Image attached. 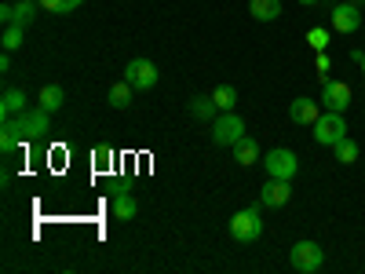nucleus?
I'll use <instances>...</instances> for the list:
<instances>
[{
    "mask_svg": "<svg viewBox=\"0 0 365 274\" xmlns=\"http://www.w3.org/2000/svg\"><path fill=\"white\" fill-rule=\"evenodd\" d=\"M263 234V220H259V212L256 208H241V212H234L230 216V238L234 241H256Z\"/></svg>",
    "mask_w": 365,
    "mask_h": 274,
    "instance_id": "4",
    "label": "nucleus"
},
{
    "mask_svg": "<svg viewBox=\"0 0 365 274\" xmlns=\"http://www.w3.org/2000/svg\"><path fill=\"white\" fill-rule=\"evenodd\" d=\"M8 70H11V51L0 55V73H8Z\"/></svg>",
    "mask_w": 365,
    "mask_h": 274,
    "instance_id": "28",
    "label": "nucleus"
},
{
    "mask_svg": "<svg viewBox=\"0 0 365 274\" xmlns=\"http://www.w3.org/2000/svg\"><path fill=\"white\" fill-rule=\"evenodd\" d=\"M22 29H26V26H4V51L22 48Z\"/></svg>",
    "mask_w": 365,
    "mask_h": 274,
    "instance_id": "24",
    "label": "nucleus"
},
{
    "mask_svg": "<svg viewBox=\"0 0 365 274\" xmlns=\"http://www.w3.org/2000/svg\"><path fill=\"white\" fill-rule=\"evenodd\" d=\"M332 154H336V161H340V165H354L361 150H358V143H354V139H347V136H344L340 143H332Z\"/></svg>",
    "mask_w": 365,
    "mask_h": 274,
    "instance_id": "18",
    "label": "nucleus"
},
{
    "mask_svg": "<svg viewBox=\"0 0 365 274\" xmlns=\"http://www.w3.org/2000/svg\"><path fill=\"white\" fill-rule=\"evenodd\" d=\"M358 26H361V4L344 0V4L332 8V29H336V34H354Z\"/></svg>",
    "mask_w": 365,
    "mask_h": 274,
    "instance_id": "9",
    "label": "nucleus"
},
{
    "mask_svg": "<svg viewBox=\"0 0 365 274\" xmlns=\"http://www.w3.org/2000/svg\"><path fill=\"white\" fill-rule=\"evenodd\" d=\"M322 117V106H318V99H292V106H289V121L292 125H314V121Z\"/></svg>",
    "mask_w": 365,
    "mask_h": 274,
    "instance_id": "11",
    "label": "nucleus"
},
{
    "mask_svg": "<svg viewBox=\"0 0 365 274\" xmlns=\"http://www.w3.org/2000/svg\"><path fill=\"white\" fill-rule=\"evenodd\" d=\"M29 4H41V0H29Z\"/></svg>",
    "mask_w": 365,
    "mask_h": 274,
    "instance_id": "31",
    "label": "nucleus"
},
{
    "mask_svg": "<svg viewBox=\"0 0 365 274\" xmlns=\"http://www.w3.org/2000/svg\"><path fill=\"white\" fill-rule=\"evenodd\" d=\"M307 44H311L314 51H325V48H329V29H325V26H311V29H307Z\"/></svg>",
    "mask_w": 365,
    "mask_h": 274,
    "instance_id": "22",
    "label": "nucleus"
},
{
    "mask_svg": "<svg viewBox=\"0 0 365 274\" xmlns=\"http://www.w3.org/2000/svg\"><path fill=\"white\" fill-rule=\"evenodd\" d=\"M190 113L197 121H216L220 117V106H216V99H212V96H197V99H190Z\"/></svg>",
    "mask_w": 365,
    "mask_h": 274,
    "instance_id": "16",
    "label": "nucleus"
},
{
    "mask_svg": "<svg viewBox=\"0 0 365 274\" xmlns=\"http://www.w3.org/2000/svg\"><path fill=\"white\" fill-rule=\"evenodd\" d=\"M63 103H66L63 84H44V88H41V99H37V106H41V110L55 113V110H63Z\"/></svg>",
    "mask_w": 365,
    "mask_h": 274,
    "instance_id": "13",
    "label": "nucleus"
},
{
    "mask_svg": "<svg viewBox=\"0 0 365 274\" xmlns=\"http://www.w3.org/2000/svg\"><path fill=\"white\" fill-rule=\"evenodd\" d=\"M19 146H22V139H19L11 128H4V125H0V150H4V154H15Z\"/></svg>",
    "mask_w": 365,
    "mask_h": 274,
    "instance_id": "23",
    "label": "nucleus"
},
{
    "mask_svg": "<svg viewBox=\"0 0 365 274\" xmlns=\"http://www.w3.org/2000/svg\"><path fill=\"white\" fill-rule=\"evenodd\" d=\"M299 4H303V8H311V4H318V0H299Z\"/></svg>",
    "mask_w": 365,
    "mask_h": 274,
    "instance_id": "29",
    "label": "nucleus"
},
{
    "mask_svg": "<svg viewBox=\"0 0 365 274\" xmlns=\"http://www.w3.org/2000/svg\"><path fill=\"white\" fill-rule=\"evenodd\" d=\"M361 73H365V59H361Z\"/></svg>",
    "mask_w": 365,
    "mask_h": 274,
    "instance_id": "30",
    "label": "nucleus"
},
{
    "mask_svg": "<svg viewBox=\"0 0 365 274\" xmlns=\"http://www.w3.org/2000/svg\"><path fill=\"white\" fill-rule=\"evenodd\" d=\"M81 4H84V0H41V8L51 11V15H70V11H77Z\"/></svg>",
    "mask_w": 365,
    "mask_h": 274,
    "instance_id": "20",
    "label": "nucleus"
},
{
    "mask_svg": "<svg viewBox=\"0 0 365 274\" xmlns=\"http://www.w3.org/2000/svg\"><path fill=\"white\" fill-rule=\"evenodd\" d=\"M48 110H22V113H15V117H4V121H0V125H4V128H11L22 143H29V139H41L44 132H48Z\"/></svg>",
    "mask_w": 365,
    "mask_h": 274,
    "instance_id": "1",
    "label": "nucleus"
},
{
    "mask_svg": "<svg viewBox=\"0 0 365 274\" xmlns=\"http://www.w3.org/2000/svg\"><path fill=\"white\" fill-rule=\"evenodd\" d=\"M212 99H216V106H220V110H234V103H237V91H234L230 84H220L216 91H212Z\"/></svg>",
    "mask_w": 365,
    "mask_h": 274,
    "instance_id": "21",
    "label": "nucleus"
},
{
    "mask_svg": "<svg viewBox=\"0 0 365 274\" xmlns=\"http://www.w3.org/2000/svg\"><path fill=\"white\" fill-rule=\"evenodd\" d=\"M230 150H234V161H237V165H245V168L256 165V161L263 158V154H259V146H256V139H249V136H241Z\"/></svg>",
    "mask_w": 365,
    "mask_h": 274,
    "instance_id": "12",
    "label": "nucleus"
},
{
    "mask_svg": "<svg viewBox=\"0 0 365 274\" xmlns=\"http://www.w3.org/2000/svg\"><path fill=\"white\" fill-rule=\"evenodd\" d=\"M34 22V4H29V0H19L15 4V26H29Z\"/></svg>",
    "mask_w": 365,
    "mask_h": 274,
    "instance_id": "25",
    "label": "nucleus"
},
{
    "mask_svg": "<svg viewBox=\"0 0 365 274\" xmlns=\"http://www.w3.org/2000/svg\"><path fill=\"white\" fill-rule=\"evenodd\" d=\"M322 103H325V110L344 113V110L351 106V84H347V81H325V88H322Z\"/></svg>",
    "mask_w": 365,
    "mask_h": 274,
    "instance_id": "10",
    "label": "nucleus"
},
{
    "mask_svg": "<svg viewBox=\"0 0 365 274\" xmlns=\"http://www.w3.org/2000/svg\"><path fill=\"white\" fill-rule=\"evenodd\" d=\"M249 11L256 22H274L282 15V0H249Z\"/></svg>",
    "mask_w": 365,
    "mask_h": 274,
    "instance_id": "15",
    "label": "nucleus"
},
{
    "mask_svg": "<svg viewBox=\"0 0 365 274\" xmlns=\"http://www.w3.org/2000/svg\"><path fill=\"white\" fill-rule=\"evenodd\" d=\"M0 19H4V26H15V8L4 4V8H0Z\"/></svg>",
    "mask_w": 365,
    "mask_h": 274,
    "instance_id": "27",
    "label": "nucleus"
},
{
    "mask_svg": "<svg viewBox=\"0 0 365 274\" xmlns=\"http://www.w3.org/2000/svg\"><path fill=\"white\" fill-rule=\"evenodd\" d=\"M289 263L303 274H314L325 263V253H322V245H314V241H296V245L289 249Z\"/></svg>",
    "mask_w": 365,
    "mask_h": 274,
    "instance_id": "5",
    "label": "nucleus"
},
{
    "mask_svg": "<svg viewBox=\"0 0 365 274\" xmlns=\"http://www.w3.org/2000/svg\"><path fill=\"white\" fill-rule=\"evenodd\" d=\"M125 81L135 88V91H146L158 84V66L150 63V59H132V63L125 66Z\"/></svg>",
    "mask_w": 365,
    "mask_h": 274,
    "instance_id": "7",
    "label": "nucleus"
},
{
    "mask_svg": "<svg viewBox=\"0 0 365 274\" xmlns=\"http://www.w3.org/2000/svg\"><path fill=\"white\" fill-rule=\"evenodd\" d=\"M292 179H278V176H270L263 183V191H259V205L263 208H285L289 198H292V187H289Z\"/></svg>",
    "mask_w": 365,
    "mask_h": 274,
    "instance_id": "8",
    "label": "nucleus"
},
{
    "mask_svg": "<svg viewBox=\"0 0 365 274\" xmlns=\"http://www.w3.org/2000/svg\"><path fill=\"white\" fill-rule=\"evenodd\" d=\"M22 110H29V106H26V91H22V88H8L4 99H0V117H15V113H22Z\"/></svg>",
    "mask_w": 365,
    "mask_h": 274,
    "instance_id": "14",
    "label": "nucleus"
},
{
    "mask_svg": "<svg viewBox=\"0 0 365 274\" xmlns=\"http://www.w3.org/2000/svg\"><path fill=\"white\" fill-rule=\"evenodd\" d=\"M113 216H117V220H132V216H135V198L113 194Z\"/></svg>",
    "mask_w": 365,
    "mask_h": 274,
    "instance_id": "19",
    "label": "nucleus"
},
{
    "mask_svg": "<svg viewBox=\"0 0 365 274\" xmlns=\"http://www.w3.org/2000/svg\"><path fill=\"white\" fill-rule=\"evenodd\" d=\"M263 168H267V176H278V179H292V176L299 172V161H296V154H292V150L278 146V150H270V154L263 158Z\"/></svg>",
    "mask_w": 365,
    "mask_h": 274,
    "instance_id": "6",
    "label": "nucleus"
},
{
    "mask_svg": "<svg viewBox=\"0 0 365 274\" xmlns=\"http://www.w3.org/2000/svg\"><path fill=\"white\" fill-rule=\"evenodd\" d=\"M132 84L128 81H117V84H110V106L113 110H128L132 106Z\"/></svg>",
    "mask_w": 365,
    "mask_h": 274,
    "instance_id": "17",
    "label": "nucleus"
},
{
    "mask_svg": "<svg viewBox=\"0 0 365 274\" xmlns=\"http://www.w3.org/2000/svg\"><path fill=\"white\" fill-rule=\"evenodd\" d=\"M241 136H245V121H241L234 110H220V117L212 121V143L216 146H234Z\"/></svg>",
    "mask_w": 365,
    "mask_h": 274,
    "instance_id": "2",
    "label": "nucleus"
},
{
    "mask_svg": "<svg viewBox=\"0 0 365 274\" xmlns=\"http://www.w3.org/2000/svg\"><path fill=\"white\" fill-rule=\"evenodd\" d=\"M314 66H318V77H322V81H329V70H332V59H329L325 51H318V63H314Z\"/></svg>",
    "mask_w": 365,
    "mask_h": 274,
    "instance_id": "26",
    "label": "nucleus"
},
{
    "mask_svg": "<svg viewBox=\"0 0 365 274\" xmlns=\"http://www.w3.org/2000/svg\"><path fill=\"white\" fill-rule=\"evenodd\" d=\"M354 4H361V0H354Z\"/></svg>",
    "mask_w": 365,
    "mask_h": 274,
    "instance_id": "32",
    "label": "nucleus"
},
{
    "mask_svg": "<svg viewBox=\"0 0 365 274\" xmlns=\"http://www.w3.org/2000/svg\"><path fill=\"white\" fill-rule=\"evenodd\" d=\"M314 143H322V146H332V143H340L344 136H347V121H344V113H336V110H329V113H322L318 121H314Z\"/></svg>",
    "mask_w": 365,
    "mask_h": 274,
    "instance_id": "3",
    "label": "nucleus"
}]
</instances>
